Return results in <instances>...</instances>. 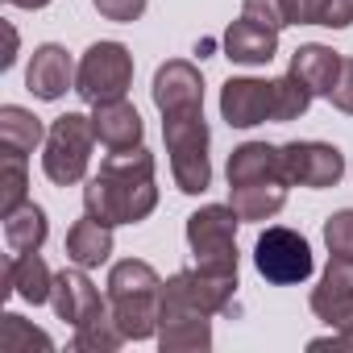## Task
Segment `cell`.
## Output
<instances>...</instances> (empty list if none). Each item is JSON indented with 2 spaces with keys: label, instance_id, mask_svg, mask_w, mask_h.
<instances>
[{
  "label": "cell",
  "instance_id": "obj_34",
  "mask_svg": "<svg viewBox=\"0 0 353 353\" xmlns=\"http://www.w3.org/2000/svg\"><path fill=\"white\" fill-rule=\"evenodd\" d=\"M9 5H17V9H46L50 0H9Z\"/></svg>",
  "mask_w": 353,
  "mask_h": 353
},
{
  "label": "cell",
  "instance_id": "obj_2",
  "mask_svg": "<svg viewBox=\"0 0 353 353\" xmlns=\"http://www.w3.org/2000/svg\"><path fill=\"white\" fill-rule=\"evenodd\" d=\"M162 137L170 154V174L174 188L200 196L212 183V162H208V121H204V100L170 104L162 108Z\"/></svg>",
  "mask_w": 353,
  "mask_h": 353
},
{
  "label": "cell",
  "instance_id": "obj_20",
  "mask_svg": "<svg viewBox=\"0 0 353 353\" xmlns=\"http://www.w3.org/2000/svg\"><path fill=\"white\" fill-rule=\"evenodd\" d=\"M108 254H112V225H104L96 216H83V221L71 225V233H67V258L75 266L92 270V266L108 262Z\"/></svg>",
  "mask_w": 353,
  "mask_h": 353
},
{
  "label": "cell",
  "instance_id": "obj_16",
  "mask_svg": "<svg viewBox=\"0 0 353 353\" xmlns=\"http://www.w3.org/2000/svg\"><path fill=\"white\" fill-rule=\"evenodd\" d=\"M287 179H258V183H233L229 204L241 221H270L287 204Z\"/></svg>",
  "mask_w": 353,
  "mask_h": 353
},
{
  "label": "cell",
  "instance_id": "obj_9",
  "mask_svg": "<svg viewBox=\"0 0 353 353\" xmlns=\"http://www.w3.org/2000/svg\"><path fill=\"white\" fill-rule=\"evenodd\" d=\"M221 117L233 129H254L274 121V79H229L221 88Z\"/></svg>",
  "mask_w": 353,
  "mask_h": 353
},
{
  "label": "cell",
  "instance_id": "obj_1",
  "mask_svg": "<svg viewBox=\"0 0 353 353\" xmlns=\"http://www.w3.org/2000/svg\"><path fill=\"white\" fill-rule=\"evenodd\" d=\"M83 208L88 216L104 225H137L158 208V188H154V154L145 145L133 150H112L100 162V174L83 188Z\"/></svg>",
  "mask_w": 353,
  "mask_h": 353
},
{
  "label": "cell",
  "instance_id": "obj_11",
  "mask_svg": "<svg viewBox=\"0 0 353 353\" xmlns=\"http://www.w3.org/2000/svg\"><path fill=\"white\" fill-rule=\"evenodd\" d=\"M212 345V316L188 307H162L158 316V349L162 353H204Z\"/></svg>",
  "mask_w": 353,
  "mask_h": 353
},
{
  "label": "cell",
  "instance_id": "obj_23",
  "mask_svg": "<svg viewBox=\"0 0 353 353\" xmlns=\"http://www.w3.org/2000/svg\"><path fill=\"white\" fill-rule=\"evenodd\" d=\"M121 341H125V332L117 328L112 307H100V312L88 316L83 324H75V341H71V345H75L79 353H117Z\"/></svg>",
  "mask_w": 353,
  "mask_h": 353
},
{
  "label": "cell",
  "instance_id": "obj_31",
  "mask_svg": "<svg viewBox=\"0 0 353 353\" xmlns=\"http://www.w3.org/2000/svg\"><path fill=\"white\" fill-rule=\"evenodd\" d=\"M92 5L100 9V17L108 21H137L145 13V0H92Z\"/></svg>",
  "mask_w": 353,
  "mask_h": 353
},
{
  "label": "cell",
  "instance_id": "obj_7",
  "mask_svg": "<svg viewBox=\"0 0 353 353\" xmlns=\"http://www.w3.org/2000/svg\"><path fill=\"white\" fill-rule=\"evenodd\" d=\"M254 266L266 283H279V287H291V283H303L312 274V245L307 237H299L295 229H266L254 245Z\"/></svg>",
  "mask_w": 353,
  "mask_h": 353
},
{
  "label": "cell",
  "instance_id": "obj_29",
  "mask_svg": "<svg viewBox=\"0 0 353 353\" xmlns=\"http://www.w3.org/2000/svg\"><path fill=\"white\" fill-rule=\"evenodd\" d=\"M328 100H332V108L353 117V59H341V75H336V88L328 92Z\"/></svg>",
  "mask_w": 353,
  "mask_h": 353
},
{
  "label": "cell",
  "instance_id": "obj_21",
  "mask_svg": "<svg viewBox=\"0 0 353 353\" xmlns=\"http://www.w3.org/2000/svg\"><path fill=\"white\" fill-rule=\"evenodd\" d=\"M46 233H50V225H46V212L38 204H21L17 212L5 216V241L13 254H38Z\"/></svg>",
  "mask_w": 353,
  "mask_h": 353
},
{
  "label": "cell",
  "instance_id": "obj_15",
  "mask_svg": "<svg viewBox=\"0 0 353 353\" xmlns=\"http://www.w3.org/2000/svg\"><path fill=\"white\" fill-rule=\"evenodd\" d=\"M274 50H279V30L254 21V17H241V21H233V26L225 30V54H229L233 63L262 67V63L274 59Z\"/></svg>",
  "mask_w": 353,
  "mask_h": 353
},
{
  "label": "cell",
  "instance_id": "obj_5",
  "mask_svg": "<svg viewBox=\"0 0 353 353\" xmlns=\"http://www.w3.org/2000/svg\"><path fill=\"white\" fill-rule=\"evenodd\" d=\"M237 225L241 216L233 204H208L188 216V245L196 254V266L216 274H237Z\"/></svg>",
  "mask_w": 353,
  "mask_h": 353
},
{
  "label": "cell",
  "instance_id": "obj_33",
  "mask_svg": "<svg viewBox=\"0 0 353 353\" xmlns=\"http://www.w3.org/2000/svg\"><path fill=\"white\" fill-rule=\"evenodd\" d=\"M312 349H353V324H345L336 336H316Z\"/></svg>",
  "mask_w": 353,
  "mask_h": 353
},
{
  "label": "cell",
  "instance_id": "obj_32",
  "mask_svg": "<svg viewBox=\"0 0 353 353\" xmlns=\"http://www.w3.org/2000/svg\"><path fill=\"white\" fill-rule=\"evenodd\" d=\"M324 26H328V30H345V26H353V0H328Z\"/></svg>",
  "mask_w": 353,
  "mask_h": 353
},
{
  "label": "cell",
  "instance_id": "obj_30",
  "mask_svg": "<svg viewBox=\"0 0 353 353\" xmlns=\"http://www.w3.org/2000/svg\"><path fill=\"white\" fill-rule=\"evenodd\" d=\"M241 17H254V21L270 26V30H283V26H287V17H283V5H279V0H245Z\"/></svg>",
  "mask_w": 353,
  "mask_h": 353
},
{
  "label": "cell",
  "instance_id": "obj_10",
  "mask_svg": "<svg viewBox=\"0 0 353 353\" xmlns=\"http://www.w3.org/2000/svg\"><path fill=\"white\" fill-rule=\"evenodd\" d=\"M312 312L332 328L353 324V258H332L328 262L320 287L312 291Z\"/></svg>",
  "mask_w": 353,
  "mask_h": 353
},
{
  "label": "cell",
  "instance_id": "obj_25",
  "mask_svg": "<svg viewBox=\"0 0 353 353\" xmlns=\"http://www.w3.org/2000/svg\"><path fill=\"white\" fill-rule=\"evenodd\" d=\"M34 349L50 353L54 341H50L42 328H30L17 312H5V316H0V353H34Z\"/></svg>",
  "mask_w": 353,
  "mask_h": 353
},
{
  "label": "cell",
  "instance_id": "obj_22",
  "mask_svg": "<svg viewBox=\"0 0 353 353\" xmlns=\"http://www.w3.org/2000/svg\"><path fill=\"white\" fill-rule=\"evenodd\" d=\"M46 137L42 121L21 108V104H5L0 108V150H17V154H34V145Z\"/></svg>",
  "mask_w": 353,
  "mask_h": 353
},
{
  "label": "cell",
  "instance_id": "obj_24",
  "mask_svg": "<svg viewBox=\"0 0 353 353\" xmlns=\"http://www.w3.org/2000/svg\"><path fill=\"white\" fill-rule=\"evenodd\" d=\"M26 188H30L26 154L5 150V154H0V216H9V212H17L26 204Z\"/></svg>",
  "mask_w": 353,
  "mask_h": 353
},
{
  "label": "cell",
  "instance_id": "obj_27",
  "mask_svg": "<svg viewBox=\"0 0 353 353\" xmlns=\"http://www.w3.org/2000/svg\"><path fill=\"white\" fill-rule=\"evenodd\" d=\"M324 245L332 258H353V208H341L324 221Z\"/></svg>",
  "mask_w": 353,
  "mask_h": 353
},
{
  "label": "cell",
  "instance_id": "obj_14",
  "mask_svg": "<svg viewBox=\"0 0 353 353\" xmlns=\"http://www.w3.org/2000/svg\"><path fill=\"white\" fill-rule=\"evenodd\" d=\"M71 79H75V67H71V54L63 46L46 42V46L34 50V59L26 67V83L38 100H59L71 88Z\"/></svg>",
  "mask_w": 353,
  "mask_h": 353
},
{
  "label": "cell",
  "instance_id": "obj_17",
  "mask_svg": "<svg viewBox=\"0 0 353 353\" xmlns=\"http://www.w3.org/2000/svg\"><path fill=\"white\" fill-rule=\"evenodd\" d=\"M154 104L158 112L170 108V104H188V100H204V79L200 71L188 63V59H170L154 71Z\"/></svg>",
  "mask_w": 353,
  "mask_h": 353
},
{
  "label": "cell",
  "instance_id": "obj_3",
  "mask_svg": "<svg viewBox=\"0 0 353 353\" xmlns=\"http://www.w3.org/2000/svg\"><path fill=\"white\" fill-rule=\"evenodd\" d=\"M108 307L125 341H145L158 336V316H162V279L154 274L150 262L125 258L108 274Z\"/></svg>",
  "mask_w": 353,
  "mask_h": 353
},
{
  "label": "cell",
  "instance_id": "obj_4",
  "mask_svg": "<svg viewBox=\"0 0 353 353\" xmlns=\"http://www.w3.org/2000/svg\"><path fill=\"white\" fill-rule=\"evenodd\" d=\"M92 141H96V129H92V117L83 112H67L50 125L46 133V154H42V170L46 179L59 183V188H71L88 174V162H92Z\"/></svg>",
  "mask_w": 353,
  "mask_h": 353
},
{
  "label": "cell",
  "instance_id": "obj_18",
  "mask_svg": "<svg viewBox=\"0 0 353 353\" xmlns=\"http://www.w3.org/2000/svg\"><path fill=\"white\" fill-rule=\"evenodd\" d=\"M5 295H21L26 303H46L54 291V274L38 254H13L5 270Z\"/></svg>",
  "mask_w": 353,
  "mask_h": 353
},
{
  "label": "cell",
  "instance_id": "obj_28",
  "mask_svg": "<svg viewBox=\"0 0 353 353\" xmlns=\"http://www.w3.org/2000/svg\"><path fill=\"white\" fill-rule=\"evenodd\" d=\"M287 26H324L328 0H279Z\"/></svg>",
  "mask_w": 353,
  "mask_h": 353
},
{
  "label": "cell",
  "instance_id": "obj_12",
  "mask_svg": "<svg viewBox=\"0 0 353 353\" xmlns=\"http://www.w3.org/2000/svg\"><path fill=\"white\" fill-rule=\"evenodd\" d=\"M50 303H54L59 320H67L71 328H75V324H83L88 316H96L100 307H108V303L100 299V291L92 287V279L83 274V266L54 274V291H50Z\"/></svg>",
  "mask_w": 353,
  "mask_h": 353
},
{
  "label": "cell",
  "instance_id": "obj_19",
  "mask_svg": "<svg viewBox=\"0 0 353 353\" xmlns=\"http://www.w3.org/2000/svg\"><path fill=\"white\" fill-rule=\"evenodd\" d=\"M291 75L303 79L312 96H328L336 88V75H341V54L320 46V42H307L291 54Z\"/></svg>",
  "mask_w": 353,
  "mask_h": 353
},
{
  "label": "cell",
  "instance_id": "obj_26",
  "mask_svg": "<svg viewBox=\"0 0 353 353\" xmlns=\"http://www.w3.org/2000/svg\"><path fill=\"white\" fill-rule=\"evenodd\" d=\"M312 100H316V96L307 92V83L295 79L291 71H287L283 79H274V121H295V117H303Z\"/></svg>",
  "mask_w": 353,
  "mask_h": 353
},
{
  "label": "cell",
  "instance_id": "obj_6",
  "mask_svg": "<svg viewBox=\"0 0 353 353\" xmlns=\"http://www.w3.org/2000/svg\"><path fill=\"white\" fill-rule=\"evenodd\" d=\"M133 83V54L121 42H96L88 46L79 71H75V92L83 104H104L121 100Z\"/></svg>",
  "mask_w": 353,
  "mask_h": 353
},
{
  "label": "cell",
  "instance_id": "obj_13",
  "mask_svg": "<svg viewBox=\"0 0 353 353\" xmlns=\"http://www.w3.org/2000/svg\"><path fill=\"white\" fill-rule=\"evenodd\" d=\"M92 129H96V141L104 150H133L141 145V117L137 108L121 96V100H104V104H92Z\"/></svg>",
  "mask_w": 353,
  "mask_h": 353
},
{
  "label": "cell",
  "instance_id": "obj_8",
  "mask_svg": "<svg viewBox=\"0 0 353 353\" xmlns=\"http://www.w3.org/2000/svg\"><path fill=\"white\" fill-rule=\"evenodd\" d=\"M287 179L299 188H336L345 174V154L328 141H287L279 145Z\"/></svg>",
  "mask_w": 353,
  "mask_h": 353
}]
</instances>
